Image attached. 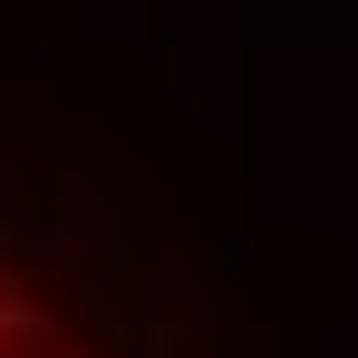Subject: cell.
I'll return each mask as SVG.
<instances>
[{"label": "cell", "instance_id": "6da1fadb", "mask_svg": "<svg viewBox=\"0 0 358 358\" xmlns=\"http://www.w3.org/2000/svg\"><path fill=\"white\" fill-rule=\"evenodd\" d=\"M0 358H196L81 150L0 127Z\"/></svg>", "mask_w": 358, "mask_h": 358}]
</instances>
